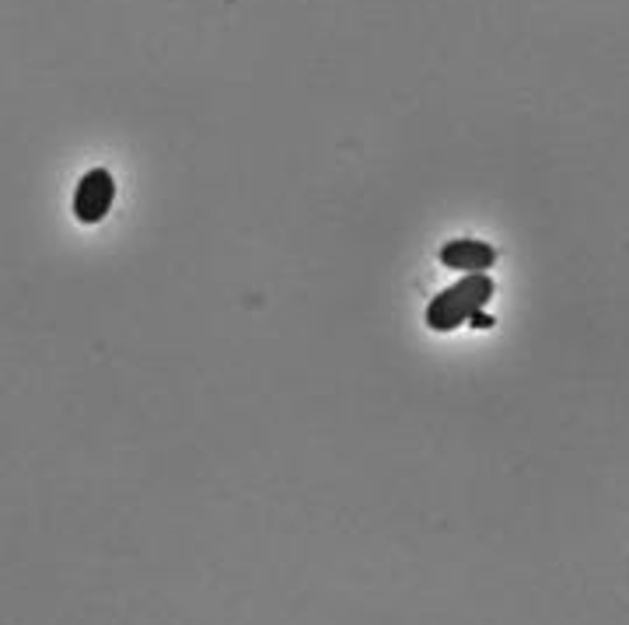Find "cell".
Returning <instances> with one entry per match:
<instances>
[{
    "instance_id": "obj_1",
    "label": "cell",
    "mask_w": 629,
    "mask_h": 625,
    "mask_svg": "<svg viewBox=\"0 0 629 625\" xmlns=\"http://www.w3.org/2000/svg\"><path fill=\"white\" fill-rule=\"evenodd\" d=\"M493 298V280L487 273H466V280L441 290L427 308V325L434 333H451V328L466 325L476 311H483Z\"/></svg>"
},
{
    "instance_id": "obj_2",
    "label": "cell",
    "mask_w": 629,
    "mask_h": 625,
    "mask_svg": "<svg viewBox=\"0 0 629 625\" xmlns=\"http://www.w3.org/2000/svg\"><path fill=\"white\" fill-rule=\"evenodd\" d=\"M113 199H116V182L105 169H95L88 172L78 189H73V217L81 220V224H99V220L113 210Z\"/></svg>"
},
{
    "instance_id": "obj_3",
    "label": "cell",
    "mask_w": 629,
    "mask_h": 625,
    "mask_svg": "<svg viewBox=\"0 0 629 625\" xmlns=\"http://www.w3.org/2000/svg\"><path fill=\"white\" fill-rule=\"evenodd\" d=\"M441 263L458 273H487L496 263V252L487 242H472V238H458L441 248Z\"/></svg>"
},
{
    "instance_id": "obj_4",
    "label": "cell",
    "mask_w": 629,
    "mask_h": 625,
    "mask_svg": "<svg viewBox=\"0 0 629 625\" xmlns=\"http://www.w3.org/2000/svg\"><path fill=\"white\" fill-rule=\"evenodd\" d=\"M469 325H472V328H490V325H493V319H490V315H483V311H476V315L469 319Z\"/></svg>"
}]
</instances>
